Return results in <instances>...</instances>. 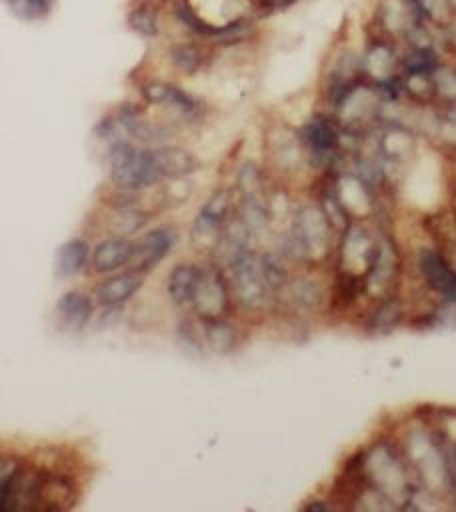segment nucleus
<instances>
[{"instance_id":"1","label":"nucleus","mask_w":456,"mask_h":512,"mask_svg":"<svg viewBox=\"0 0 456 512\" xmlns=\"http://www.w3.org/2000/svg\"><path fill=\"white\" fill-rule=\"evenodd\" d=\"M112 182L120 190H140L164 180L160 150L138 148L126 140H114L108 150Z\"/></svg>"},{"instance_id":"21","label":"nucleus","mask_w":456,"mask_h":512,"mask_svg":"<svg viewBox=\"0 0 456 512\" xmlns=\"http://www.w3.org/2000/svg\"><path fill=\"white\" fill-rule=\"evenodd\" d=\"M290 292V300L296 308L300 310H312L320 304L322 300V290L318 286V282L308 280V278H298L292 284L286 286Z\"/></svg>"},{"instance_id":"25","label":"nucleus","mask_w":456,"mask_h":512,"mask_svg":"<svg viewBox=\"0 0 456 512\" xmlns=\"http://www.w3.org/2000/svg\"><path fill=\"white\" fill-rule=\"evenodd\" d=\"M178 340H180V344L184 346L186 352H190V354L202 352V346H204L202 330L198 332L192 322H188V320L180 322V326H178Z\"/></svg>"},{"instance_id":"26","label":"nucleus","mask_w":456,"mask_h":512,"mask_svg":"<svg viewBox=\"0 0 456 512\" xmlns=\"http://www.w3.org/2000/svg\"><path fill=\"white\" fill-rule=\"evenodd\" d=\"M300 0H254L256 8H260L262 12H278V10H286L294 4H298Z\"/></svg>"},{"instance_id":"16","label":"nucleus","mask_w":456,"mask_h":512,"mask_svg":"<svg viewBox=\"0 0 456 512\" xmlns=\"http://www.w3.org/2000/svg\"><path fill=\"white\" fill-rule=\"evenodd\" d=\"M302 144L314 156H330L338 146V128L326 116H314L300 128Z\"/></svg>"},{"instance_id":"19","label":"nucleus","mask_w":456,"mask_h":512,"mask_svg":"<svg viewBox=\"0 0 456 512\" xmlns=\"http://www.w3.org/2000/svg\"><path fill=\"white\" fill-rule=\"evenodd\" d=\"M90 258V250H88V244L80 238H74L70 242H66L60 250H58V256H56V272L60 276H74L78 274L86 262Z\"/></svg>"},{"instance_id":"15","label":"nucleus","mask_w":456,"mask_h":512,"mask_svg":"<svg viewBox=\"0 0 456 512\" xmlns=\"http://www.w3.org/2000/svg\"><path fill=\"white\" fill-rule=\"evenodd\" d=\"M92 312V300L82 292H66L56 302V320L68 332H80L90 322Z\"/></svg>"},{"instance_id":"11","label":"nucleus","mask_w":456,"mask_h":512,"mask_svg":"<svg viewBox=\"0 0 456 512\" xmlns=\"http://www.w3.org/2000/svg\"><path fill=\"white\" fill-rule=\"evenodd\" d=\"M174 246V232L168 228H154L146 232L138 242H134V256L130 268L140 272L152 270Z\"/></svg>"},{"instance_id":"18","label":"nucleus","mask_w":456,"mask_h":512,"mask_svg":"<svg viewBox=\"0 0 456 512\" xmlns=\"http://www.w3.org/2000/svg\"><path fill=\"white\" fill-rule=\"evenodd\" d=\"M168 58L170 64L182 72V74H194L200 68H204L208 56L204 46H200L198 42H176L168 48Z\"/></svg>"},{"instance_id":"20","label":"nucleus","mask_w":456,"mask_h":512,"mask_svg":"<svg viewBox=\"0 0 456 512\" xmlns=\"http://www.w3.org/2000/svg\"><path fill=\"white\" fill-rule=\"evenodd\" d=\"M128 26L144 36V38H154L160 34V10L154 4L148 2H140L138 6L130 8L128 12Z\"/></svg>"},{"instance_id":"7","label":"nucleus","mask_w":456,"mask_h":512,"mask_svg":"<svg viewBox=\"0 0 456 512\" xmlns=\"http://www.w3.org/2000/svg\"><path fill=\"white\" fill-rule=\"evenodd\" d=\"M192 310H196L200 318L224 316L228 310V290L218 270L204 268Z\"/></svg>"},{"instance_id":"13","label":"nucleus","mask_w":456,"mask_h":512,"mask_svg":"<svg viewBox=\"0 0 456 512\" xmlns=\"http://www.w3.org/2000/svg\"><path fill=\"white\" fill-rule=\"evenodd\" d=\"M202 274H204V268L190 262L174 266L166 278V292L170 300L180 308L192 310Z\"/></svg>"},{"instance_id":"9","label":"nucleus","mask_w":456,"mask_h":512,"mask_svg":"<svg viewBox=\"0 0 456 512\" xmlns=\"http://www.w3.org/2000/svg\"><path fill=\"white\" fill-rule=\"evenodd\" d=\"M360 60L364 76L372 78L376 84L398 76L396 68L400 66V58L388 38H374Z\"/></svg>"},{"instance_id":"3","label":"nucleus","mask_w":456,"mask_h":512,"mask_svg":"<svg viewBox=\"0 0 456 512\" xmlns=\"http://www.w3.org/2000/svg\"><path fill=\"white\" fill-rule=\"evenodd\" d=\"M232 284L238 302L246 310H262L274 298L272 286L268 282L264 260L250 248L238 254L230 264Z\"/></svg>"},{"instance_id":"24","label":"nucleus","mask_w":456,"mask_h":512,"mask_svg":"<svg viewBox=\"0 0 456 512\" xmlns=\"http://www.w3.org/2000/svg\"><path fill=\"white\" fill-rule=\"evenodd\" d=\"M400 320V306L394 300L382 302L370 316V326L374 330H390Z\"/></svg>"},{"instance_id":"8","label":"nucleus","mask_w":456,"mask_h":512,"mask_svg":"<svg viewBox=\"0 0 456 512\" xmlns=\"http://www.w3.org/2000/svg\"><path fill=\"white\" fill-rule=\"evenodd\" d=\"M142 282H144V272L136 268H128L120 274L108 276L102 282H98V286L94 288V298L100 306L114 308L126 302L128 298H132L140 290Z\"/></svg>"},{"instance_id":"5","label":"nucleus","mask_w":456,"mask_h":512,"mask_svg":"<svg viewBox=\"0 0 456 512\" xmlns=\"http://www.w3.org/2000/svg\"><path fill=\"white\" fill-rule=\"evenodd\" d=\"M228 208H230V196L226 190H216L210 200L202 206L198 212L190 236L194 246L214 250L224 226L228 224Z\"/></svg>"},{"instance_id":"23","label":"nucleus","mask_w":456,"mask_h":512,"mask_svg":"<svg viewBox=\"0 0 456 512\" xmlns=\"http://www.w3.org/2000/svg\"><path fill=\"white\" fill-rule=\"evenodd\" d=\"M432 80H434V94L442 96L444 100H448L456 106V68L440 64L434 70Z\"/></svg>"},{"instance_id":"12","label":"nucleus","mask_w":456,"mask_h":512,"mask_svg":"<svg viewBox=\"0 0 456 512\" xmlns=\"http://www.w3.org/2000/svg\"><path fill=\"white\" fill-rule=\"evenodd\" d=\"M134 256V242L126 236L106 238L96 244L90 256V266L96 274H108L118 268L130 266Z\"/></svg>"},{"instance_id":"27","label":"nucleus","mask_w":456,"mask_h":512,"mask_svg":"<svg viewBox=\"0 0 456 512\" xmlns=\"http://www.w3.org/2000/svg\"><path fill=\"white\" fill-rule=\"evenodd\" d=\"M448 480H450L452 496L456 500V446H452L448 452Z\"/></svg>"},{"instance_id":"14","label":"nucleus","mask_w":456,"mask_h":512,"mask_svg":"<svg viewBox=\"0 0 456 512\" xmlns=\"http://www.w3.org/2000/svg\"><path fill=\"white\" fill-rule=\"evenodd\" d=\"M116 124L122 134H128L130 138L142 144H160L166 136H170V130H166L160 124H154L132 106H126L118 112Z\"/></svg>"},{"instance_id":"10","label":"nucleus","mask_w":456,"mask_h":512,"mask_svg":"<svg viewBox=\"0 0 456 512\" xmlns=\"http://www.w3.org/2000/svg\"><path fill=\"white\" fill-rule=\"evenodd\" d=\"M420 272L430 288L440 292L448 302L456 304V270L434 250H422L418 256Z\"/></svg>"},{"instance_id":"17","label":"nucleus","mask_w":456,"mask_h":512,"mask_svg":"<svg viewBox=\"0 0 456 512\" xmlns=\"http://www.w3.org/2000/svg\"><path fill=\"white\" fill-rule=\"evenodd\" d=\"M202 320V338L204 344L214 354H230L238 344V332L236 328L226 322L222 316L216 318H200Z\"/></svg>"},{"instance_id":"22","label":"nucleus","mask_w":456,"mask_h":512,"mask_svg":"<svg viewBox=\"0 0 456 512\" xmlns=\"http://www.w3.org/2000/svg\"><path fill=\"white\" fill-rule=\"evenodd\" d=\"M8 10L22 20H40L46 18L54 6V0H4Z\"/></svg>"},{"instance_id":"6","label":"nucleus","mask_w":456,"mask_h":512,"mask_svg":"<svg viewBox=\"0 0 456 512\" xmlns=\"http://www.w3.org/2000/svg\"><path fill=\"white\" fill-rule=\"evenodd\" d=\"M142 94L150 104L162 106L186 120H192L202 112V104L174 84L152 80L142 88Z\"/></svg>"},{"instance_id":"2","label":"nucleus","mask_w":456,"mask_h":512,"mask_svg":"<svg viewBox=\"0 0 456 512\" xmlns=\"http://www.w3.org/2000/svg\"><path fill=\"white\" fill-rule=\"evenodd\" d=\"M360 472L364 476V484L374 488L392 506H406L410 502L414 488L408 480L406 464L390 446L378 444L370 452H366L360 462Z\"/></svg>"},{"instance_id":"4","label":"nucleus","mask_w":456,"mask_h":512,"mask_svg":"<svg viewBox=\"0 0 456 512\" xmlns=\"http://www.w3.org/2000/svg\"><path fill=\"white\" fill-rule=\"evenodd\" d=\"M330 220L324 210L304 206L296 212L288 246L296 258H322L330 244Z\"/></svg>"}]
</instances>
